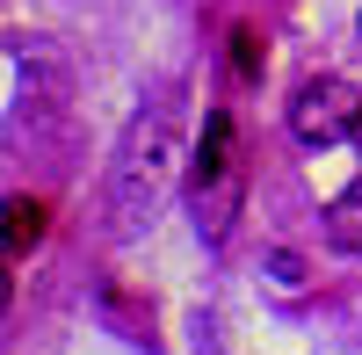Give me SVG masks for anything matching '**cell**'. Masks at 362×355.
Masks as SVG:
<instances>
[{
    "label": "cell",
    "instance_id": "2",
    "mask_svg": "<svg viewBox=\"0 0 362 355\" xmlns=\"http://www.w3.org/2000/svg\"><path fill=\"white\" fill-rule=\"evenodd\" d=\"M355 124H362V95L348 80H312V87H297V102H290V131H297V145H341V138H355Z\"/></svg>",
    "mask_w": 362,
    "mask_h": 355
},
{
    "label": "cell",
    "instance_id": "6",
    "mask_svg": "<svg viewBox=\"0 0 362 355\" xmlns=\"http://www.w3.org/2000/svg\"><path fill=\"white\" fill-rule=\"evenodd\" d=\"M232 66L247 73V80L261 73V29H232Z\"/></svg>",
    "mask_w": 362,
    "mask_h": 355
},
{
    "label": "cell",
    "instance_id": "3",
    "mask_svg": "<svg viewBox=\"0 0 362 355\" xmlns=\"http://www.w3.org/2000/svg\"><path fill=\"white\" fill-rule=\"evenodd\" d=\"M239 145H232V116L210 109L203 116V138L189 145V189H196V211L203 203H232V182H239Z\"/></svg>",
    "mask_w": 362,
    "mask_h": 355
},
{
    "label": "cell",
    "instance_id": "4",
    "mask_svg": "<svg viewBox=\"0 0 362 355\" xmlns=\"http://www.w3.org/2000/svg\"><path fill=\"white\" fill-rule=\"evenodd\" d=\"M326 247L362 254V182H348L334 203H326Z\"/></svg>",
    "mask_w": 362,
    "mask_h": 355
},
{
    "label": "cell",
    "instance_id": "7",
    "mask_svg": "<svg viewBox=\"0 0 362 355\" xmlns=\"http://www.w3.org/2000/svg\"><path fill=\"white\" fill-rule=\"evenodd\" d=\"M276 283L297 290V283H305V261H297V254H276Z\"/></svg>",
    "mask_w": 362,
    "mask_h": 355
},
{
    "label": "cell",
    "instance_id": "1",
    "mask_svg": "<svg viewBox=\"0 0 362 355\" xmlns=\"http://www.w3.org/2000/svg\"><path fill=\"white\" fill-rule=\"evenodd\" d=\"M181 167H189L181 116H174L167 102L138 109V116H131V131H124V145H116V167H109V218H116V232L153 225Z\"/></svg>",
    "mask_w": 362,
    "mask_h": 355
},
{
    "label": "cell",
    "instance_id": "8",
    "mask_svg": "<svg viewBox=\"0 0 362 355\" xmlns=\"http://www.w3.org/2000/svg\"><path fill=\"white\" fill-rule=\"evenodd\" d=\"M355 145H362V124H355Z\"/></svg>",
    "mask_w": 362,
    "mask_h": 355
},
{
    "label": "cell",
    "instance_id": "5",
    "mask_svg": "<svg viewBox=\"0 0 362 355\" xmlns=\"http://www.w3.org/2000/svg\"><path fill=\"white\" fill-rule=\"evenodd\" d=\"M44 240V203L37 196H8V261H22Z\"/></svg>",
    "mask_w": 362,
    "mask_h": 355
}]
</instances>
